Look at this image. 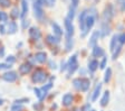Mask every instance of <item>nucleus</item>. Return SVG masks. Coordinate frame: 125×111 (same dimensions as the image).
<instances>
[{
  "instance_id": "16",
  "label": "nucleus",
  "mask_w": 125,
  "mask_h": 111,
  "mask_svg": "<svg viewBox=\"0 0 125 111\" xmlns=\"http://www.w3.org/2000/svg\"><path fill=\"white\" fill-rule=\"evenodd\" d=\"M35 60H36L38 63H45L47 60V54L45 52H38L35 55Z\"/></svg>"
},
{
  "instance_id": "30",
  "label": "nucleus",
  "mask_w": 125,
  "mask_h": 111,
  "mask_svg": "<svg viewBox=\"0 0 125 111\" xmlns=\"http://www.w3.org/2000/svg\"><path fill=\"white\" fill-rule=\"evenodd\" d=\"M0 6L2 8H9L11 6V0H0Z\"/></svg>"
},
{
  "instance_id": "15",
  "label": "nucleus",
  "mask_w": 125,
  "mask_h": 111,
  "mask_svg": "<svg viewBox=\"0 0 125 111\" xmlns=\"http://www.w3.org/2000/svg\"><path fill=\"white\" fill-rule=\"evenodd\" d=\"M21 8H22V11L20 13V17L23 18L28 13L29 10V5H28V0H21Z\"/></svg>"
},
{
  "instance_id": "27",
  "label": "nucleus",
  "mask_w": 125,
  "mask_h": 111,
  "mask_svg": "<svg viewBox=\"0 0 125 111\" xmlns=\"http://www.w3.org/2000/svg\"><path fill=\"white\" fill-rule=\"evenodd\" d=\"M73 46H74L73 38H67V39H66V50H67V52H69V50L73 48Z\"/></svg>"
},
{
  "instance_id": "33",
  "label": "nucleus",
  "mask_w": 125,
  "mask_h": 111,
  "mask_svg": "<svg viewBox=\"0 0 125 111\" xmlns=\"http://www.w3.org/2000/svg\"><path fill=\"white\" fill-rule=\"evenodd\" d=\"M22 109H23L22 106H20V104H16V103L11 107V111H22Z\"/></svg>"
},
{
  "instance_id": "32",
  "label": "nucleus",
  "mask_w": 125,
  "mask_h": 111,
  "mask_svg": "<svg viewBox=\"0 0 125 111\" xmlns=\"http://www.w3.org/2000/svg\"><path fill=\"white\" fill-rule=\"evenodd\" d=\"M115 49L116 50H114V52H113V60H115V58L117 57V56H118V54H120V52H121V49H122V45H118L117 46L116 48H115Z\"/></svg>"
},
{
  "instance_id": "10",
  "label": "nucleus",
  "mask_w": 125,
  "mask_h": 111,
  "mask_svg": "<svg viewBox=\"0 0 125 111\" xmlns=\"http://www.w3.org/2000/svg\"><path fill=\"white\" fill-rule=\"evenodd\" d=\"M88 15V10H83L81 13H79V18H78V21H79V28L83 32L84 27H85V21H86V17Z\"/></svg>"
},
{
  "instance_id": "12",
  "label": "nucleus",
  "mask_w": 125,
  "mask_h": 111,
  "mask_svg": "<svg viewBox=\"0 0 125 111\" xmlns=\"http://www.w3.org/2000/svg\"><path fill=\"white\" fill-rule=\"evenodd\" d=\"M74 101V97L70 93H66L64 97H62V104L65 107H69Z\"/></svg>"
},
{
  "instance_id": "53",
  "label": "nucleus",
  "mask_w": 125,
  "mask_h": 111,
  "mask_svg": "<svg viewBox=\"0 0 125 111\" xmlns=\"http://www.w3.org/2000/svg\"><path fill=\"white\" fill-rule=\"evenodd\" d=\"M89 111H95V110H93V109H92V110H89Z\"/></svg>"
},
{
  "instance_id": "28",
  "label": "nucleus",
  "mask_w": 125,
  "mask_h": 111,
  "mask_svg": "<svg viewBox=\"0 0 125 111\" xmlns=\"http://www.w3.org/2000/svg\"><path fill=\"white\" fill-rule=\"evenodd\" d=\"M111 76H112V70L109 69H107L106 70V72H105V76H104V82L105 83H108L109 82V80H111Z\"/></svg>"
},
{
  "instance_id": "43",
  "label": "nucleus",
  "mask_w": 125,
  "mask_h": 111,
  "mask_svg": "<svg viewBox=\"0 0 125 111\" xmlns=\"http://www.w3.org/2000/svg\"><path fill=\"white\" fill-rule=\"evenodd\" d=\"M56 2V0H47V6H49V7H52Z\"/></svg>"
},
{
  "instance_id": "1",
  "label": "nucleus",
  "mask_w": 125,
  "mask_h": 111,
  "mask_svg": "<svg viewBox=\"0 0 125 111\" xmlns=\"http://www.w3.org/2000/svg\"><path fill=\"white\" fill-rule=\"evenodd\" d=\"M89 13L86 17V21H85V27H84V30L82 32V37H85L87 35V33L92 29V27L95 24V19L97 18V11L95 8H89Z\"/></svg>"
},
{
  "instance_id": "51",
  "label": "nucleus",
  "mask_w": 125,
  "mask_h": 111,
  "mask_svg": "<svg viewBox=\"0 0 125 111\" xmlns=\"http://www.w3.org/2000/svg\"><path fill=\"white\" fill-rule=\"evenodd\" d=\"M118 1H120V2H123V1H124V0H118Z\"/></svg>"
},
{
  "instance_id": "29",
  "label": "nucleus",
  "mask_w": 125,
  "mask_h": 111,
  "mask_svg": "<svg viewBox=\"0 0 125 111\" xmlns=\"http://www.w3.org/2000/svg\"><path fill=\"white\" fill-rule=\"evenodd\" d=\"M89 85H91V83H89V80L88 79H83V86H82V91H87L89 89Z\"/></svg>"
},
{
  "instance_id": "44",
  "label": "nucleus",
  "mask_w": 125,
  "mask_h": 111,
  "mask_svg": "<svg viewBox=\"0 0 125 111\" xmlns=\"http://www.w3.org/2000/svg\"><path fill=\"white\" fill-rule=\"evenodd\" d=\"M78 3H79V0H72V6L75 7V8L78 6Z\"/></svg>"
},
{
  "instance_id": "50",
  "label": "nucleus",
  "mask_w": 125,
  "mask_h": 111,
  "mask_svg": "<svg viewBox=\"0 0 125 111\" xmlns=\"http://www.w3.org/2000/svg\"><path fill=\"white\" fill-rule=\"evenodd\" d=\"M2 103H3V100H1V99H0V106H1Z\"/></svg>"
},
{
  "instance_id": "2",
  "label": "nucleus",
  "mask_w": 125,
  "mask_h": 111,
  "mask_svg": "<svg viewBox=\"0 0 125 111\" xmlns=\"http://www.w3.org/2000/svg\"><path fill=\"white\" fill-rule=\"evenodd\" d=\"M32 11H34V16L37 20L42 21V18H44V10H42V6L39 5L37 1L32 2Z\"/></svg>"
},
{
  "instance_id": "24",
  "label": "nucleus",
  "mask_w": 125,
  "mask_h": 111,
  "mask_svg": "<svg viewBox=\"0 0 125 111\" xmlns=\"http://www.w3.org/2000/svg\"><path fill=\"white\" fill-rule=\"evenodd\" d=\"M109 34V27L107 26V24H104L102 23V29H101V35L103 37H105L106 35Z\"/></svg>"
},
{
  "instance_id": "11",
  "label": "nucleus",
  "mask_w": 125,
  "mask_h": 111,
  "mask_svg": "<svg viewBox=\"0 0 125 111\" xmlns=\"http://www.w3.org/2000/svg\"><path fill=\"white\" fill-rule=\"evenodd\" d=\"M52 30H54V35L57 37V38L60 39V37L62 36V28H60V26L56 23V21H52Z\"/></svg>"
},
{
  "instance_id": "17",
  "label": "nucleus",
  "mask_w": 125,
  "mask_h": 111,
  "mask_svg": "<svg viewBox=\"0 0 125 111\" xmlns=\"http://www.w3.org/2000/svg\"><path fill=\"white\" fill-rule=\"evenodd\" d=\"M92 54H93L94 57H101V56H104V50H103V48L99 47V46H95V47L93 48V52H92Z\"/></svg>"
},
{
  "instance_id": "6",
  "label": "nucleus",
  "mask_w": 125,
  "mask_h": 111,
  "mask_svg": "<svg viewBox=\"0 0 125 111\" xmlns=\"http://www.w3.org/2000/svg\"><path fill=\"white\" fill-rule=\"evenodd\" d=\"M64 25H65V30H66V39H67V38H73L74 32H75V30H74L73 21H70L69 19L65 18Z\"/></svg>"
},
{
  "instance_id": "26",
  "label": "nucleus",
  "mask_w": 125,
  "mask_h": 111,
  "mask_svg": "<svg viewBox=\"0 0 125 111\" xmlns=\"http://www.w3.org/2000/svg\"><path fill=\"white\" fill-rule=\"evenodd\" d=\"M74 17H75V7H73V6H70L69 7V10H68V15L66 18L69 19L70 21H73Z\"/></svg>"
},
{
  "instance_id": "20",
  "label": "nucleus",
  "mask_w": 125,
  "mask_h": 111,
  "mask_svg": "<svg viewBox=\"0 0 125 111\" xmlns=\"http://www.w3.org/2000/svg\"><path fill=\"white\" fill-rule=\"evenodd\" d=\"M101 90H102V83H98V85L95 87L93 97H92V101H93V102H95V101L98 99V95H99V93H101Z\"/></svg>"
},
{
  "instance_id": "48",
  "label": "nucleus",
  "mask_w": 125,
  "mask_h": 111,
  "mask_svg": "<svg viewBox=\"0 0 125 111\" xmlns=\"http://www.w3.org/2000/svg\"><path fill=\"white\" fill-rule=\"evenodd\" d=\"M3 54H5V48L1 47L0 48V56H3Z\"/></svg>"
},
{
  "instance_id": "14",
  "label": "nucleus",
  "mask_w": 125,
  "mask_h": 111,
  "mask_svg": "<svg viewBox=\"0 0 125 111\" xmlns=\"http://www.w3.org/2000/svg\"><path fill=\"white\" fill-rule=\"evenodd\" d=\"M118 36H120V35L115 34L114 36L112 37V39H111V45H109V49H111V52H114L115 48L120 45V42H118Z\"/></svg>"
},
{
  "instance_id": "31",
  "label": "nucleus",
  "mask_w": 125,
  "mask_h": 111,
  "mask_svg": "<svg viewBox=\"0 0 125 111\" xmlns=\"http://www.w3.org/2000/svg\"><path fill=\"white\" fill-rule=\"evenodd\" d=\"M0 23H8V15L5 11H0Z\"/></svg>"
},
{
  "instance_id": "19",
  "label": "nucleus",
  "mask_w": 125,
  "mask_h": 111,
  "mask_svg": "<svg viewBox=\"0 0 125 111\" xmlns=\"http://www.w3.org/2000/svg\"><path fill=\"white\" fill-rule=\"evenodd\" d=\"M97 67H98V62L96 61V60H92V61H89L88 63V70L91 73H94V72L97 70Z\"/></svg>"
},
{
  "instance_id": "22",
  "label": "nucleus",
  "mask_w": 125,
  "mask_h": 111,
  "mask_svg": "<svg viewBox=\"0 0 125 111\" xmlns=\"http://www.w3.org/2000/svg\"><path fill=\"white\" fill-rule=\"evenodd\" d=\"M73 85L76 90H81L82 91V86H83V79H75L73 81Z\"/></svg>"
},
{
  "instance_id": "36",
  "label": "nucleus",
  "mask_w": 125,
  "mask_h": 111,
  "mask_svg": "<svg viewBox=\"0 0 125 111\" xmlns=\"http://www.w3.org/2000/svg\"><path fill=\"white\" fill-rule=\"evenodd\" d=\"M52 83L49 82V83H47L46 85H44V86L42 87V91H48L49 89H52Z\"/></svg>"
},
{
  "instance_id": "35",
  "label": "nucleus",
  "mask_w": 125,
  "mask_h": 111,
  "mask_svg": "<svg viewBox=\"0 0 125 111\" xmlns=\"http://www.w3.org/2000/svg\"><path fill=\"white\" fill-rule=\"evenodd\" d=\"M6 61H7V63H8V64H12V63H15L16 58H15V56L10 55V56H8V57L6 58Z\"/></svg>"
},
{
  "instance_id": "49",
  "label": "nucleus",
  "mask_w": 125,
  "mask_h": 111,
  "mask_svg": "<svg viewBox=\"0 0 125 111\" xmlns=\"http://www.w3.org/2000/svg\"><path fill=\"white\" fill-rule=\"evenodd\" d=\"M50 69H56V64H55V63H52V61H50Z\"/></svg>"
},
{
  "instance_id": "41",
  "label": "nucleus",
  "mask_w": 125,
  "mask_h": 111,
  "mask_svg": "<svg viewBox=\"0 0 125 111\" xmlns=\"http://www.w3.org/2000/svg\"><path fill=\"white\" fill-rule=\"evenodd\" d=\"M6 34V27L5 25L0 24V35H5Z\"/></svg>"
},
{
  "instance_id": "37",
  "label": "nucleus",
  "mask_w": 125,
  "mask_h": 111,
  "mask_svg": "<svg viewBox=\"0 0 125 111\" xmlns=\"http://www.w3.org/2000/svg\"><path fill=\"white\" fill-rule=\"evenodd\" d=\"M118 42H120L121 45H123V44H125V34H122L118 36Z\"/></svg>"
},
{
  "instance_id": "25",
  "label": "nucleus",
  "mask_w": 125,
  "mask_h": 111,
  "mask_svg": "<svg viewBox=\"0 0 125 111\" xmlns=\"http://www.w3.org/2000/svg\"><path fill=\"white\" fill-rule=\"evenodd\" d=\"M47 42L50 43V44H58V43L60 42V39L57 38L55 35H48V36H47Z\"/></svg>"
},
{
  "instance_id": "8",
  "label": "nucleus",
  "mask_w": 125,
  "mask_h": 111,
  "mask_svg": "<svg viewBox=\"0 0 125 111\" xmlns=\"http://www.w3.org/2000/svg\"><path fill=\"white\" fill-rule=\"evenodd\" d=\"M17 77H18V75H17V73L13 71L6 72V73L2 75V79L5 80L6 82H15L16 80H17Z\"/></svg>"
},
{
  "instance_id": "7",
  "label": "nucleus",
  "mask_w": 125,
  "mask_h": 111,
  "mask_svg": "<svg viewBox=\"0 0 125 111\" xmlns=\"http://www.w3.org/2000/svg\"><path fill=\"white\" fill-rule=\"evenodd\" d=\"M99 37H101V30H95V32L92 34L91 38H89L88 47H91V48H94V47H95V46H96V44H97V40H98Z\"/></svg>"
},
{
  "instance_id": "34",
  "label": "nucleus",
  "mask_w": 125,
  "mask_h": 111,
  "mask_svg": "<svg viewBox=\"0 0 125 111\" xmlns=\"http://www.w3.org/2000/svg\"><path fill=\"white\" fill-rule=\"evenodd\" d=\"M106 63H107V57H103V60H102L101 64H99V67H101L102 70L105 69V67H106Z\"/></svg>"
},
{
  "instance_id": "42",
  "label": "nucleus",
  "mask_w": 125,
  "mask_h": 111,
  "mask_svg": "<svg viewBox=\"0 0 125 111\" xmlns=\"http://www.w3.org/2000/svg\"><path fill=\"white\" fill-rule=\"evenodd\" d=\"M27 27H29V20L22 19V28H23V29H26Z\"/></svg>"
},
{
  "instance_id": "40",
  "label": "nucleus",
  "mask_w": 125,
  "mask_h": 111,
  "mask_svg": "<svg viewBox=\"0 0 125 111\" xmlns=\"http://www.w3.org/2000/svg\"><path fill=\"white\" fill-rule=\"evenodd\" d=\"M29 101V99L27 98V99H20V100H16L15 101V103L16 104H20V103H23V102H28Z\"/></svg>"
},
{
  "instance_id": "54",
  "label": "nucleus",
  "mask_w": 125,
  "mask_h": 111,
  "mask_svg": "<svg viewBox=\"0 0 125 111\" xmlns=\"http://www.w3.org/2000/svg\"><path fill=\"white\" fill-rule=\"evenodd\" d=\"M124 9H125V2H124Z\"/></svg>"
},
{
  "instance_id": "3",
  "label": "nucleus",
  "mask_w": 125,
  "mask_h": 111,
  "mask_svg": "<svg viewBox=\"0 0 125 111\" xmlns=\"http://www.w3.org/2000/svg\"><path fill=\"white\" fill-rule=\"evenodd\" d=\"M31 80H32L34 83H44L47 80V74L42 70H37V71H35Z\"/></svg>"
},
{
  "instance_id": "21",
  "label": "nucleus",
  "mask_w": 125,
  "mask_h": 111,
  "mask_svg": "<svg viewBox=\"0 0 125 111\" xmlns=\"http://www.w3.org/2000/svg\"><path fill=\"white\" fill-rule=\"evenodd\" d=\"M108 100H109V92H108V91H105L104 95H103V98H102V100H101V106L102 107L107 106Z\"/></svg>"
},
{
  "instance_id": "47",
  "label": "nucleus",
  "mask_w": 125,
  "mask_h": 111,
  "mask_svg": "<svg viewBox=\"0 0 125 111\" xmlns=\"http://www.w3.org/2000/svg\"><path fill=\"white\" fill-rule=\"evenodd\" d=\"M88 109H91V106H89V104H86V106L82 109V111H89Z\"/></svg>"
},
{
  "instance_id": "39",
  "label": "nucleus",
  "mask_w": 125,
  "mask_h": 111,
  "mask_svg": "<svg viewBox=\"0 0 125 111\" xmlns=\"http://www.w3.org/2000/svg\"><path fill=\"white\" fill-rule=\"evenodd\" d=\"M11 67V64H0V70H8Z\"/></svg>"
},
{
  "instance_id": "38",
  "label": "nucleus",
  "mask_w": 125,
  "mask_h": 111,
  "mask_svg": "<svg viewBox=\"0 0 125 111\" xmlns=\"http://www.w3.org/2000/svg\"><path fill=\"white\" fill-rule=\"evenodd\" d=\"M42 89H35V94L37 95V98H38V99L42 98Z\"/></svg>"
},
{
  "instance_id": "52",
  "label": "nucleus",
  "mask_w": 125,
  "mask_h": 111,
  "mask_svg": "<svg viewBox=\"0 0 125 111\" xmlns=\"http://www.w3.org/2000/svg\"><path fill=\"white\" fill-rule=\"evenodd\" d=\"M98 1H99V0H95V2H98Z\"/></svg>"
},
{
  "instance_id": "4",
  "label": "nucleus",
  "mask_w": 125,
  "mask_h": 111,
  "mask_svg": "<svg viewBox=\"0 0 125 111\" xmlns=\"http://www.w3.org/2000/svg\"><path fill=\"white\" fill-rule=\"evenodd\" d=\"M113 16H114V7L112 5H108L105 8L104 12H103V23L104 24H108L112 20Z\"/></svg>"
},
{
  "instance_id": "45",
  "label": "nucleus",
  "mask_w": 125,
  "mask_h": 111,
  "mask_svg": "<svg viewBox=\"0 0 125 111\" xmlns=\"http://www.w3.org/2000/svg\"><path fill=\"white\" fill-rule=\"evenodd\" d=\"M35 1H37L39 5H42V6L47 5V0H35Z\"/></svg>"
},
{
  "instance_id": "46",
  "label": "nucleus",
  "mask_w": 125,
  "mask_h": 111,
  "mask_svg": "<svg viewBox=\"0 0 125 111\" xmlns=\"http://www.w3.org/2000/svg\"><path fill=\"white\" fill-rule=\"evenodd\" d=\"M34 108L36 109V110H40V108H42V104H40V103H36V104H34Z\"/></svg>"
},
{
  "instance_id": "23",
  "label": "nucleus",
  "mask_w": 125,
  "mask_h": 111,
  "mask_svg": "<svg viewBox=\"0 0 125 111\" xmlns=\"http://www.w3.org/2000/svg\"><path fill=\"white\" fill-rule=\"evenodd\" d=\"M10 16H11V18H12L13 20H16V19H18L19 17H20V12H19V9L17 8V7H15V8L11 9Z\"/></svg>"
},
{
  "instance_id": "9",
  "label": "nucleus",
  "mask_w": 125,
  "mask_h": 111,
  "mask_svg": "<svg viewBox=\"0 0 125 111\" xmlns=\"http://www.w3.org/2000/svg\"><path fill=\"white\" fill-rule=\"evenodd\" d=\"M29 36L32 38V39H40V37H42V33H40V30H39V28H37V27H30V29H29Z\"/></svg>"
},
{
  "instance_id": "13",
  "label": "nucleus",
  "mask_w": 125,
  "mask_h": 111,
  "mask_svg": "<svg viewBox=\"0 0 125 111\" xmlns=\"http://www.w3.org/2000/svg\"><path fill=\"white\" fill-rule=\"evenodd\" d=\"M17 30H18V26L16 24V21H9L8 23V27H7V32L10 35H13L17 33Z\"/></svg>"
},
{
  "instance_id": "18",
  "label": "nucleus",
  "mask_w": 125,
  "mask_h": 111,
  "mask_svg": "<svg viewBox=\"0 0 125 111\" xmlns=\"http://www.w3.org/2000/svg\"><path fill=\"white\" fill-rule=\"evenodd\" d=\"M30 71H31V65L29 63H25L19 66V72H20V74H27Z\"/></svg>"
},
{
  "instance_id": "5",
  "label": "nucleus",
  "mask_w": 125,
  "mask_h": 111,
  "mask_svg": "<svg viewBox=\"0 0 125 111\" xmlns=\"http://www.w3.org/2000/svg\"><path fill=\"white\" fill-rule=\"evenodd\" d=\"M77 55H73L69 58V61L67 62V70H68V75H72V74L75 72V70L77 69Z\"/></svg>"
}]
</instances>
